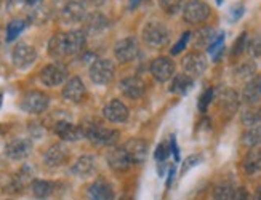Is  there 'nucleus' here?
Segmentation results:
<instances>
[{"instance_id":"f257e3e1","label":"nucleus","mask_w":261,"mask_h":200,"mask_svg":"<svg viewBox=\"0 0 261 200\" xmlns=\"http://www.w3.org/2000/svg\"><path fill=\"white\" fill-rule=\"evenodd\" d=\"M83 130L85 138L90 143L96 144V146H114L120 138V133L115 128H107V126H103L101 124L96 122L83 125Z\"/></svg>"},{"instance_id":"f03ea898","label":"nucleus","mask_w":261,"mask_h":200,"mask_svg":"<svg viewBox=\"0 0 261 200\" xmlns=\"http://www.w3.org/2000/svg\"><path fill=\"white\" fill-rule=\"evenodd\" d=\"M172 32L170 29L160 21H149L143 27V40L151 48H162L167 47Z\"/></svg>"},{"instance_id":"7ed1b4c3","label":"nucleus","mask_w":261,"mask_h":200,"mask_svg":"<svg viewBox=\"0 0 261 200\" xmlns=\"http://www.w3.org/2000/svg\"><path fill=\"white\" fill-rule=\"evenodd\" d=\"M114 74H115V68L112 61H109V59H95L88 71L90 78H92V82L96 85L111 83Z\"/></svg>"},{"instance_id":"20e7f679","label":"nucleus","mask_w":261,"mask_h":200,"mask_svg":"<svg viewBox=\"0 0 261 200\" xmlns=\"http://www.w3.org/2000/svg\"><path fill=\"white\" fill-rule=\"evenodd\" d=\"M210 15H211V10L209 7V3H205L204 0H189L183 8V18L189 24L205 23L210 18Z\"/></svg>"},{"instance_id":"39448f33","label":"nucleus","mask_w":261,"mask_h":200,"mask_svg":"<svg viewBox=\"0 0 261 200\" xmlns=\"http://www.w3.org/2000/svg\"><path fill=\"white\" fill-rule=\"evenodd\" d=\"M48 104H50V98L44 93L39 92V90H32V92H27L23 96V100L20 102V106L24 112L27 114H42L47 111Z\"/></svg>"},{"instance_id":"423d86ee","label":"nucleus","mask_w":261,"mask_h":200,"mask_svg":"<svg viewBox=\"0 0 261 200\" xmlns=\"http://www.w3.org/2000/svg\"><path fill=\"white\" fill-rule=\"evenodd\" d=\"M35 59H37V51L29 44H18L13 48V53H11V61L18 69L31 68L35 63Z\"/></svg>"},{"instance_id":"0eeeda50","label":"nucleus","mask_w":261,"mask_h":200,"mask_svg":"<svg viewBox=\"0 0 261 200\" xmlns=\"http://www.w3.org/2000/svg\"><path fill=\"white\" fill-rule=\"evenodd\" d=\"M66 77H68V71H66L64 66L59 63L48 64L40 71V82L47 85V87H58V85H63Z\"/></svg>"},{"instance_id":"6e6552de","label":"nucleus","mask_w":261,"mask_h":200,"mask_svg":"<svg viewBox=\"0 0 261 200\" xmlns=\"http://www.w3.org/2000/svg\"><path fill=\"white\" fill-rule=\"evenodd\" d=\"M181 66H183V69H184V74L187 75H191V77L202 75L204 72L207 71V58L200 51H191L183 58Z\"/></svg>"},{"instance_id":"1a4fd4ad","label":"nucleus","mask_w":261,"mask_h":200,"mask_svg":"<svg viewBox=\"0 0 261 200\" xmlns=\"http://www.w3.org/2000/svg\"><path fill=\"white\" fill-rule=\"evenodd\" d=\"M139 53V45L135 37H127L119 40L114 47V54L120 63H130L133 61Z\"/></svg>"},{"instance_id":"9d476101","label":"nucleus","mask_w":261,"mask_h":200,"mask_svg":"<svg viewBox=\"0 0 261 200\" xmlns=\"http://www.w3.org/2000/svg\"><path fill=\"white\" fill-rule=\"evenodd\" d=\"M151 74L157 82H167L175 77V63L168 56H159L151 63Z\"/></svg>"},{"instance_id":"9b49d317","label":"nucleus","mask_w":261,"mask_h":200,"mask_svg":"<svg viewBox=\"0 0 261 200\" xmlns=\"http://www.w3.org/2000/svg\"><path fill=\"white\" fill-rule=\"evenodd\" d=\"M63 42H64V54L74 56V54L83 51L85 45H87V34L80 31V29H74V31L63 34Z\"/></svg>"},{"instance_id":"f8f14e48","label":"nucleus","mask_w":261,"mask_h":200,"mask_svg":"<svg viewBox=\"0 0 261 200\" xmlns=\"http://www.w3.org/2000/svg\"><path fill=\"white\" fill-rule=\"evenodd\" d=\"M53 131H54V135L61 138L63 141H69V143H74V141H78V139L85 138L83 126L74 125L68 122V120H59V122L54 124Z\"/></svg>"},{"instance_id":"ddd939ff","label":"nucleus","mask_w":261,"mask_h":200,"mask_svg":"<svg viewBox=\"0 0 261 200\" xmlns=\"http://www.w3.org/2000/svg\"><path fill=\"white\" fill-rule=\"evenodd\" d=\"M103 116H104V119L109 120L111 124H124L129 120L130 112H129V107H127L122 101L112 100L103 107Z\"/></svg>"},{"instance_id":"4468645a","label":"nucleus","mask_w":261,"mask_h":200,"mask_svg":"<svg viewBox=\"0 0 261 200\" xmlns=\"http://www.w3.org/2000/svg\"><path fill=\"white\" fill-rule=\"evenodd\" d=\"M69 160V149L61 143H54L47 149L44 154V163L50 168H56L64 165Z\"/></svg>"},{"instance_id":"2eb2a0df","label":"nucleus","mask_w":261,"mask_h":200,"mask_svg":"<svg viewBox=\"0 0 261 200\" xmlns=\"http://www.w3.org/2000/svg\"><path fill=\"white\" fill-rule=\"evenodd\" d=\"M106 162L109 168H112L114 172H127L131 165L133 162L130 159L129 152L125 150V148H114L112 150H109L107 155H106Z\"/></svg>"},{"instance_id":"dca6fc26","label":"nucleus","mask_w":261,"mask_h":200,"mask_svg":"<svg viewBox=\"0 0 261 200\" xmlns=\"http://www.w3.org/2000/svg\"><path fill=\"white\" fill-rule=\"evenodd\" d=\"M32 150V141L27 138H16L10 141L5 148V154L10 157L11 160H23L31 154Z\"/></svg>"},{"instance_id":"f3484780","label":"nucleus","mask_w":261,"mask_h":200,"mask_svg":"<svg viewBox=\"0 0 261 200\" xmlns=\"http://www.w3.org/2000/svg\"><path fill=\"white\" fill-rule=\"evenodd\" d=\"M87 18V11H85V3L80 0H71L64 5V8L61 11V20L66 24H76L85 21Z\"/></svg>"},{"instance_id":"a211bd4d","label":"nucleus","mask_w":261,"mask_h":200,"mask_svg":"<svg viewBox=\"0 0 261 200\" xmlns=\"http://www.w3.org/2000/svg\"><path fill=\"white\" fill-rule=\"evenodd\" d=\"M119 88H120V92L124 93V96H127V98L138 100L144 95V92H146V83H144V80L141 77H136V75L135 77H127L119 83Z\"/></svg>"},{"instance_id":"6ab92c4d","label":"nucleus","mask_w":261,"mask_h":200,"mask_svg":"<svg viewBox=\"0 0 261 200\" xmlns=\"http://www.w3.org/2000/svg\"><path fill=\"white\" fill-rule=\"evenodd\" d=\"M85 95H87V90H85V85L80 77H72L66 82L63 88L64 100H68L71 102H80L85 98Z\"/></svg>"},{"instance_id":"aec40b11","label":"nucleus","mask_w":261,"mask_h":200,"mask_svg":"<svg viewBox=\"0 0 261 200\" xmlns=\"http://www.w3.org/2000/svg\"><path fill=\"white\" fill-rule=\"evenodd\" d=\"M124 148L127 152H129L133 163H143L144 160H146L149 148H148V143L143 141V139H139V138L129 139Z\"/></svg>"},{"instance_id":"412c9836","label":"nucleus","mask_w":261,"mask_h":200,"mask_svg":"<svg viewBox=\"0 0 261 200\" xmlns=\"http://www.w3.org/2000/svg\"><path fill=\"white\" fill-rule=\"evenodd\" d=\"M96 170V160L93 155H82L76 160L74 165L71 167L72 175L78 178H87Z\"/></svg>"},{"instance_id":"4be33fe9","label":"nucleus","mask_w":261,"mask_h":200,"mask_svg":"<svg viewBox=\"0 0 261 200\" xmlns=\"http://www.w3.org/2000/svg\"><path fill=\"white\" fill-rule=\"evenodd\" d=\"M88 197L92 200H114V189L107 181L98 179L88 187Z\"/></svg>"},{"instance_id":"5701e85b","label":"nucleus","mask_w":261,"mask_h":200,"mask_svg":"<svg viewBox=\"0 0 261 200\" xmlns=\"http://www.w3.org/2000/svg\"><path fill=\"white\" fill-rule=\"evenodd\" d=\"M109 26V21L104 15L101 13H92L85 18V34H90V35H96L103 32L104 29Z\"/></svg>"},{"instance_id":"b1692460","label":"nucleus","mask_w":261,"mask_h":200,"mask_svg":"<svg viewBox=\"0 0 261 200\" xmlns=\"http://www.w3.org/2000/svg\"><path fill=\"white\" fill-rule=\"evenodd\" d=\"M242 100L247 104H257L261 100V77H255L245 85L244 93H242Z\"/></svg>"},{"instance_id":"393cba45","label":"nucleus","mask_w":261,"mask_h":200,"mask_svg":"<svg viewBox=\"0 0 261 200\" xmlns=\"http://www.w3.org/2000/svg\"><path fill=\"white\" fill-rule=\"evenodd\" d=\"M216 37L218 35L213 27H210V26L200 27L199 31L194 34V45L197 48H209L216 40Z\"/></svg>"},{"instance_id":"a878e982","label":"nucleus","mask_w":261,"mask_h":200,"mask_svg":"<svg viewBox=\"0 0 261 200\" xmlns=\"http://www.w3.org/2000/svg\"><path fill=\"white\" fill-rule=\"evenodd\" d=\"M58 184L47 179H34L31 183V191L37 199H47L56 191Z\"/></svg>"},{"instance_id":"bb28decb","label":"nucleus","mask_w":261,"mask_h":200,"mask_svg":"<svg viewBox=\"0 0 261 200\" xmlns=\"http://www.w3.org/2000/svg\"><path fill=\"white\" fill-rule=\"evenodd\" d=\"M242 167H244V172L248 175H255L261 172V149H252L244 157Z\"/></svg>"},{"instance_id":"cd10ccee","label":"nucleus","mask_w":261,"mask_h":200,"mask_svg":"<svg viewBox=\"0 0 261 200\" xmlns=\"http://www.w3.org/2000/svg\"><path fill=\"white\" fill-rule=\"evenodd\" d=\"M220 104L228 114H234L239 109V95L234 90H223V93L220 95Z\"/></svg>"},{"instance_id":"c85d7f7f","label":"nucleus","mask_w":261,"mask_h":200,"mask_svg":"<svg viewBox=\"0 0 261 200\" xmlns=\"http://www.w3.org/2000/svg\"><path fill=\"white\" fill-rule=\"evenodd\" d=\"M194 80L191 75L187 74H177L172 80V87H170V92L172 93H178V95H186L189 90L192 88Z\"/></svg>"},{"instance_id":"c756f323","label":"nucleus","mask_w":261,"mask_h":200,"mask_svg":"<svg viewBox=\"0 0 261 200\" xmlns=\"http://www.w3.org/2000/svg\"><path fill=\"white\" fill-rule=\"evenodd\" d=\"M242 144L247 148H257L261 144V124L250 126L247 131L242 135Z\"/></svg>"},{"instance_id":"7c9ffc66","label":"nucleus","mask_w":261,"mask_h":200,"mask_svg":"<svg viewBox=\"0 0 261 200\" xmlns=\"http://www.w3.org/2000/svg\"><path fill=\"white\" fill-rule=\"evenodd\" d=\"M235 187L229 181H223L213 189V200H233Z\"/></svg>"},{"instance_id":"2f4dec72","label":"nucleus","mask_w":261,"mask_h":200,"mask_svg":"<svg viewBox=\"0 0 261 200\" xmlns=\"http://www.w3.org/2000/svg\"><path fill=\"white\" fill-rule=\"evenodd\" d=\"M48 53L53 58H59L64 54V42H63V34H54L48 42Z\"/></svg>"},{"instance_id":"473e14b6","label":"nucleus","mask_w":261,"mask_h":200,"mask_svg":"<svg viewBox=\"0 0 261 200\" xmlns=\"http://www.w3.org/2000/svg\"><path fill=\"white\" fill-rule=\"evenodd\" d=\"M242 124L245 126H255L261 124V109H247V111L242 112Z\"/></svg>"},{"instance_id":"72a5a7b5","label":"nucleus","mask_w":261,"mask_h":200,"mask_svg":"<svg viewBox=\"0 0 261 200\" xmlns=\"http://www.w3.org/2000/svg\"><path fill=\"white\" fill-rule=\"evenodd\" d=\"M160 8L165 11L167 15H177L184 8V0H159Z\"/></svg>"},{"instance_id":"f704fd0d","label":"nucleus","mask_w":261,"mask_h":200,"mask_svg":"<svg viewBox=\"0 0 261 200\" xmlns=\"http://www.w3.org/2000/svg\"><path fill=\"white\" fill-rule=\"evenodd\" d=\"M255 72H257V64L253 61H244L234 69L235 77L239 78H252L255 75Z\"/></svg>"},{"instance_id":"c9c22d12","label":"nucleus","mask_w":261,"mask_h":200,"mask_svg":"<svg viewBox=\"0 0 261 200\" xmlns=\"http://www.w3.org/2000/svg\"><path fill=\"white\" fill-rule=\"evenodd\" d=\"M247 48H248V34L247 32H242L239 37L235 39L233 47H231V56H233V58L240 56V54L244 53Z\"/></svg>"},{"instance_id":"e433bc0d","label":"nucleus","mask_w":261,"mask_h":200,"mask_svg":"<svg viewBox=\"0 0 261 200\" xmlns=\"http://www.w3.org/2000/svg\"><path fill=\"white\" fill-rule=\"evenodd\" d=\"M24 27H26V23L21 21V20H15L11 21L8 26H7V35H5V39L7 42H13L18 39V35H21V32L24 31Z\"/></svg>"},{"instance_id":"4c0bfd02","label":"nucleus","mask_w":261,"mask_h":200,"mask_svg":"<svg viewBox=\"0 0 261 200\" xmlns=\"http://www.w3.org/2000/svg\"><path fill=\"white\" fill-rule=\"evenodd\" d=\"M207 50H209V53L211 54V58H213V61L218 63V59L221 58V53H223V50H224V34H223V32L218 35L216 40L207 48Z\"/></svg>"},{"instance_id":"58836bf2","label":"nucleus","mask_w":261,"mask_h":200,"mask_svg":"<svg viewBox=\"0 0 261 200\" xmlns=\"http://www.w3.org/2000/svg\"><path fill=\"white\" fill-rule=\"evenodd\" d=\"M213 98H215V90H213V88L205 90V92L200 95L199 102H197L199 111H200V112H207V109H209V106H210V102L213 101Z\"/></svg>"},{"instance_id":"ea45409f","label":"nucleus","mask_w":261,"mask_h":200,"mask_svg":"<svg viewBox=\"0 0 261 200\" xmlns=\"http://www.w3.org/2000/svg\"><path fill=\"white\" fill-rule=\"evenodd\" d=\"M191 35H192V34H191L189 31H187V32H183V35H181L180 40L173 45V48H172V50H170V53H172L173 56H177V54H180V53L183 51L184 48L187 47V42H189Z\"/></svg>"},{"instance_id":"a19ab883","label":"nucleus","mask_w":261,"mask_h":200,"mask_svg":"<svg viewBox=\"0 0 261 200\" xmlns=\"http://www.w3.org/2000/svg\"><path fill=\"white\" fill-rule=\"evenodd\" d=\"M170 155V148L167 146V144H159V146L156 148V152H154V159L157 162H165L167 160V157Z\"/></svg>"},{"instance_id":"79ce46f5","label":"nucleus","mask_w":261,"mask_h":200,"mask_svg":"<svg viewBox=\"0 0 261 200\" xmlns=\"http://www.w3.org/2000/svg\"><path fill=\"white\" fill-rule=\"evenodd\" d=\"M248 51L253 58H260L261 56V37L253 39L250 44H248Z\"/></svg>"},{"instance_id":"37998d69","label":"nucleus","mask_w":261,"mask_h":200,"mask_svg":"<svg viewBox=\"0 0 261 200\" xmlns=\"http://www.w3.org/2000/svg\"><path fill=\"white\" fill-rule=\"evenodd\" d=\"M233 200H253V197H252V194L245 189V187H235Z\"/></svg>"},{"instance_id":"c03bdc74","label":"nucleus","mask_w":261,"mask_h":200,"mask_svg":"<svg viewBox=\"0 0 261 200\" xmlns=\"http://www.w3.org/2000/svg\"><path fill=\"white\" fill-rule=\"evenodd\" d=\"M200 160H202V159H200L199 155H189V157H187V159H186L183 168H181V175H184V173L187 172V170H191L192 167H196Z\"/></svg>"},{"instance_id":"a18cd8bd","label":"nucleus","mask_w":261,"mask_h":200,"mask_svg":"<svg viewBox=\"0 0 261 200\" xmlns=\"http://www.w3.org/2000/svg\"><path fill=\"white\" fill-rule=\"evenodd\" d=\"M244 11H245V7H244V5H242V3L234 5V7L229 10L231 20H233V21H237V20H240L242 15H244Z\"/></svg>"},{"instance_id":"49530a36","label":"nucleus","mask_w":261,"mask_h":200,"mask_svg":"<svg viewBox=\"0 0 261 200\" xmlns=\"http://www.w3.org/2000/svg\"><path fill=\"white\" fill-rule=\"evenodd\" d=\"M170 152L175 155V160L180 162V148L177 144V136H175V135L170 136Z\"/></svg>"},{"instance_id":"de8ad7c7","label":"nucleus","mask_w":261,"mask_h":200,"mask_svg":"<svg viewBox=\"0 0 261 200\" xmlns=\"http://www.w3.org/2000/svg\"><path fill=\"white\" fill-rule=\"evenodd\" d=\"M175 175H177V168H175L173 165L168 168V178H167V187L172 186L173 179H175Z\"/></svg>"},{"instance_id":"09e8293b","label":"nucleus","mask_w":261,"mask_h":200,"mask_svg":"<svg viewBox=\"0 0 261 200\" xmlns=\"http://www.w3.org/2000/svg\"><path fill=\"white\" fill-rule=\"evenodd\" d=\"M144 0H129V10H135L141 5Z\"/></svg>"},{"instance_id":"8fccbe9b","label":"nucleus","mask_w":261,"mask_h":200,"mask_svg":"<svg viewBox=\"0 0 261 200\" xmlns=\"http://www.w3.org/2000/svg\"><path fill=\"white\" fill-rule=\"evenodd\" d=\"M88 3H92V5H95V7H100V5H103V3H106L107 0H87Z\"/></svg>"},{"instance_id":"3c124183","label":"nucleus","mask_w":261,"mask_h":200,"mask_svg":"<svg viewBox=\"0 0 261 200\" xmlns=\"http://www.w3.org/2000/svg\"><path fill=\"white\" fill-rule=\"evenodd\" d=\"M27 5H37L39 2H42V0H24Z\"/></svg>"},{"instance_id":"603ef678","label":"nucleus","mask_w":261,"mask_h":200,"mask_svg":"<svg viewBox=\"0 0 261 200\" xmlns=\"http://www.w3.org/2000/svg\"><path fill=\"white\" fill-rule=\"evenodd\" d=\"M257 199H258V200H261V186H260L258 189H257Z\"/></svg>"},{"instance_id":"864d4df0","label":"nucleus","mask_w":261,"mask_h":200,"mask_svg":"<svg viewBox=\"0 0 261 200\" xmlns=\"http://www.w3.org/2000/svg\"><path fill=\"white\" fill-rule=\"evenodd\" d=\"M2 101H3V93L0 92V107H2Z\"/></svg>"},{"instance_id":"5fc2aeb1","label":"nucleus","mask_w":261,"mask_h":200,"mask_svg":"<svg viewBox=\"0 0 261 200\" xmlns=\"http://www.w3.org/2000/svg\"><path fill=\"white\" fill-rule=\"evenodd\" d=\"M216 3L218 5H223V0H216Z\"/></svg>"}]
</instances>
